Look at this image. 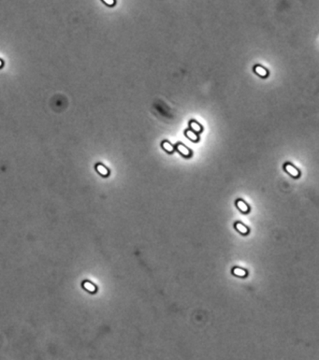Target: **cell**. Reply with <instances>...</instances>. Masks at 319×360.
<instances>
[{"label": "cell", "mask_w": 319, "mask_h": 360, "mask_svg": "<svg viewBox=\"0 0 319 360\" xmlns=\"http://www.w3.org/2000/svg\"><path fill=\"white\" fill-rule=\"evenodd\" d=\"M2 65H3V63H2V61H1V60H0V68H1V66H2Z\"/></svg>", "instance_id": "obj_13"}, {"label": "cell", "mask_w": 319, "mask_h": 360, "mask_svg": "<svg viewBox=\"0 0 319 360\" xmlns=\"http://www.w3.org/2000/svg\"><path fill=\"white\" fill-rule=\"evenodd\" d=\"M177 150H178V152L181 153L182 155H183L185 157H189L190 155H191L190 150L188 149L187 147H185V145L181 144V143H179V144L177 145Z\"/></svg>", "instance_id": "obj_2"}, {"label": "cell", "mask_w": 319, "mask_h": 360, "mask_svg": "<svg viewBox=\"0 0 319 360\" xmlns=\"http://www.w3.org/2000/svg\"><path fill=\"white\" fill-rule=\"evenodd\" d=\"M83 287H84L87 291L91 292V293H94V292L96 291V286L94 285L93 283H90V282H84V283H83Z\"/></svg>", "instance_id": "obj_11"}, {"label": "cell", "mask_w": 319, "mask_h": 360, "mask_svg": "<svg viewBox=\"0 0 319 360\" xmlns=\"http://www.w3.org/2000/svg\"><path fill=\"white\" fill-rule=\"evenodd\" d=\"M236 204H237V207L239 208V210L241 212H248L249 211V206L247 205L243 200H241L240 199V200H238L236 202Z\"/></svg>", "instance_id": "obj_4"}, {"label": "cell", "mask_w": 319, "mask_h": 360, "mask_svg": "<svg viewBox=\"0 0 319 360\" xmlns=\"http://www.w3.org/2000/svg\"><path fill=\"white\" fill-rule=\"evenodd\" d=\"M190 127L192 128V130L194 131V132H200V131L202 130L200 124L197 123L195 122V121H191V122H190Z\"/></svg>", "instance_id": "obj_10"}, {"label": "cell", "mask_w": 319, "mask_h": 360, "mask_svg": "<svg viewBox=\"0 0 319 360\" xmlns=\"http://www.w3.org/2000/svg\"><path fill=\"white\" fill-rule=\"evenodd\" d=\"M235 228L239 231L241 234H243V235L248 234V232H249L248 227L245 226L243 224H241V223H236L235 224Z\"/></svg>", "instance_id": "obj_5"}, {"label": "cell", "mask_w": 319, "mask_h": 360, "mask_svg": "<svg viewBox=\"0 0 319 360\" xmlns=\"http://www.w3.org/2000/svg\"><path fill=\"white\" fill-rule=\"evenodd\" d=\"M285 171L288 173L290 176H292V177L297 178V177L299 176V171L294 166H292L291 164H285Z\"/></svg>", "instance_id": "obj_1"}, {"label": "cell", "mask_w": 319, "mask_h": 360, "mask_svg": "<svg viewBox=\"0 0 319 360\" xmlns=\"http://www.w3.org/2000/svg\"><path fill=\"white\" fill-rule=\"evenodd\" d=\"M255 72L257 73V75H259L260 77H262V78H265V77L268 76L267 69H265L261 66H255Z\"/></svg>", "instance_id": "obj_3"}, {"label": "cell", "mask_w": 319, "mask_h": 360, "mask_svg": "<svg viewBox=\"0 0 319 360\" xmlns=\"http://www.w3.org/2000/svg\"><path fill=\"white\" fill-rule=\"evenodd\" d=\"M185 135H186V137H188V139H189L190 140H192V141H197L199 140V137H197V135L193 130H190V129L186 130Z\"/></svg>", "instance_id": "obj_7"}, {"label": "cell", "mask_w": 319, "mask_h": 360, "mask_svg": "<svg viewBox=\"0 0 319 360\" xmlns=\"http://www.w3.org/2000/svg\"><path fill=\"white\" fill-rule=\"evenodd\" d=\"M97 170L99 172V174H101L102 176H108L109 175V170H108L103 165H101V164H98V165L97 166Z\"/></svg>", "instance_id": "obj_8"}, {"label": "cell", "mask_w": 319, "mask_h": 360, "mask_svg": "<svg viewBox=\"0 0 319 360\" xmlns=\"http://www.w3.org/2000/svg\"><path fill=\"white\" fill-rule=\"evenodd\" d=\"M162 147L165 151H167L168 153H172L174 151V147L172 144H170L169 141H163L162 142Z\"/></svg>", "instance_id": "obj_9"}, {"label": "cell", "mask_w": 319, "mask_h": 360, "mask_svg": "<svg viewBox=\"0 0 319 360\" xmlns=\"http://www.w3.org/2000/svg\"><path fill=\"white\" fill-rule=\"evenodd\" d=\"M232 273L235 275V276L238 277H245L246 276V270L243 269H241V268H234L232 269Z\"/></svg>", "instance_id": "obj_6"}, {"label": "cell", "mask_w": 319, "mask_h": 360, "mask_svg": "<svg viewBox=\"0 0 319 360\" xmlns=\"http://www.w3.org/2000/svg\"><path fill=\"white\" fill-rule=\"evenodd\" d=\"M103 1H104L107 5H109V6H112V5H114V0H103Z\"/></svg>", "instance_id": "obj_12"}]
</instances>
